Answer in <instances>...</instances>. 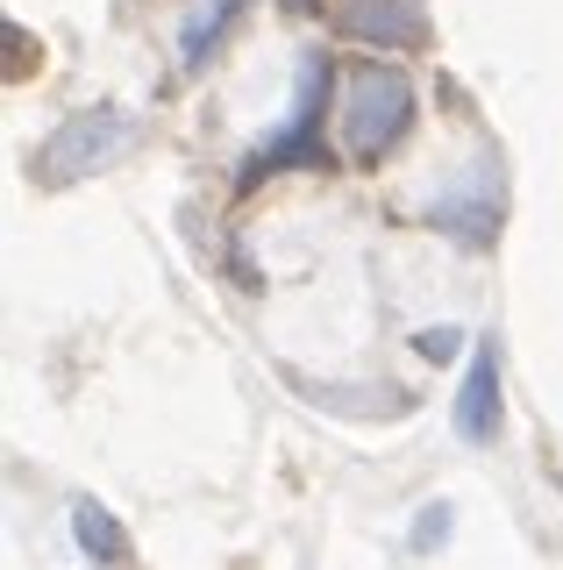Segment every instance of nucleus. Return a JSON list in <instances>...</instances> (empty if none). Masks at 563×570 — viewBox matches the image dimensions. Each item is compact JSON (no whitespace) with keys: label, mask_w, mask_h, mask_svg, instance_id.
Segmentation results:
<instances>
[{"label":"nucleus","mask_w":563,"mask_h":570,"mask_svg":"<svg viewBox=\"0 0 563 570\" xmlns=\"http://www.w3.org/2000/svg\"><path fill=\"white\" fill-rule=\"evenodd\" d=\"M414 129V86L393 65H364L343 94V150L357 165H378L399 136Z\"/></svg>","instance_id":"nucleus-1"},{"label":"nucleus","mask_w":563,"mask_h":570,"mask_svg":"<svg viewBox=\"0 0 563 570\" xmlns=\"http://www.w3.org/2000/svg\"><path fill=\"white\" fill-rule=\"evenodd\" d=\"M129 142H136V115H121V107H79V115H65L58 129L43 136L37 178L43 186H72V178L115 165Z\"/></svg>","instance_id":"nucleus-2"},{"label":"nucleus","mask_w":563,"mask_h":570,"mask_svg":"<svg viewBox=\"0 0 563 570\" xmlns=\"http://www.w3.org/2000/svg\"><path fill=\"white\" fill-rule=\"evenodd\" d=\"M500 214H506V186H500V165L492 157H478L456 186H443L428 200V228L435 236H456L464 249H485L492 236H500Z\"/></svg>","instance_id":"nucleus-3"},{"label":"nucleus","mask_w":563,"mask_h":570,"mask_svg":"<svg viewBox=\"0 0 563 570\" xmlns=\"http://www.w3.org/2000/svg\"><path fill=\"white\" fill-rule=\"evenodd\" d=\"M322 94H328V65L314 58V65L300 71V100H293L286 129H278V136L250 157V165H243V193H250L264 171H286V165H328V150H322Z\"/></svg>","instance_id":"nucleus-4"},{"label":"nucleus","mask_w":563,"mask_h":570,"mask_svg":"<svg viewBox=\"0 0 563 570\" xmlns=\"http://www.w3.org/2000/svg\"><path fill=\"white\" fill-rule=\"evenodd\" d=\"M336 29L349 36V43H372V50H421L428 43L421 0H343Z\"/></svg>","instance_id":"nucleus-5"},{"label":"nucleus","mask_w":563,"mask_h":570,"mask_svg":"<svg viewBox=\"0 0 563 570\" xmlns=\"http://www.w3.org/2000/svg\"><path fill=\"white\" fill-rule=\"evenodd\" d=\"M450 421L464 442H500V350L492 343H478V356H471V379L456 392Z\"/></svg>","instance_id":"nucleus-6"},{"label":"nucleus","mask_w":563,"mask_h":570,"mask_svg":"<svg viewBox=\"0 0 563 570\" xmlns=\"http://www.w3.org/2000/svg\"><path fill=\"white\" fill-rule=\"evenodd\" d=\"M72 534H79V549L93 563H121V557H129V534H121V521L100 507V499H79V507H72Z\"/></svg>","instance_id":"nucleus-7"},{"label":"nucleus","mask_w":563,"mask_h":570,"mask_svg":"<svg viewBox=\"0 0 563 570\" xmlns=\"http://www.w3.org/2000/svg\"><path fill=\"white\" fill-rule=\"evenodd\" d=\"M236 8H243V0H207V8L186 22V43H179V50H186V58H179L186 71H200V65H207V50H215V36L236 22Z\"/></svg>","instance_id":"nucleus-8"},{"label":"nucleus","mask_w":563,"mask_h":570,"mask_svg":"<svg viewBox=\"0 0 563 570\" xmlns=\"http://www.w3.org/2000/svg\"><path fill=\"white\" fill-rule=\"evenodd\" d=\"M314 406H343V414H407V392H357V385H307Z\"/></svg>","instance_id":"nucleus-9"},{"label":"nucleus","mask_w":563,"mask_h":570,"mask_svg":"<svg viewBox=\"0 0 563 570\" xmlns=\"http://www.w3.org/2000/svg\"><path fill=\"white\" fill-rule=\"evenodd\" d=\"M450 528H456V507H450V499H428V507H421V521H414V534H407V549L428 557V549L450 542Z\"/></svg>","instance_id":"nucleus-10"},{"label":"nucleus","mask_w":563,"mask_h":570,"mask_svg":"<svg viewBox=\"0 0 563 570\" xmlns=\"http://www.w3.org/2000/svg\"><path fill=\"white\" fill-rule=\"evenodd\" d=\"M414 350L428 356V364H450V356L464 350V328H450V321H443V328H421V335H414Z\"/></svg>","instance_id":"nucleus-11"},{"label":"nucleus","mask_w":563,"mask_h":570,"mask_svg":"<svg viewBox=\"0 0 563 570\" xmlns=\"http://www.w3.org/2000/svg\"><path fill=\"white\" fill-rule=\"evenodd\" d=\"M556 485H563V478H556Z\"/></svg>","instance_id":"nucleus-12"}]
</instances>
